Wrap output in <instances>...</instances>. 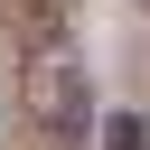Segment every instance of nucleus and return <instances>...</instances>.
I'll use <instances>...</instances> for the list:
<instances>
[{
    "mask_svg": "<svg viewBox=\"0 0 150 150\" xmlns=\"http://www.w3.org/2000/svg\"><path fill=\"white\" fill-rule=\"evenodd\" d=\"M112 150H150V122H112Z\"/></svg>",
    "mask_w": 150,
    "mask_h": 150,
    "instance_id": "obj_1",
    "label": "nucleus"
}]
</instances>
